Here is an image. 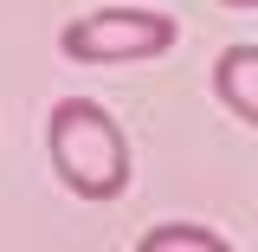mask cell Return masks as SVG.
Returning a JSON list of instances; mask_svg holds the SVG:
<instances>
[{
  "label": "cell",
  "instance_id": "5",
  "mask_svg": "<svg viewBox=\"0 0 258 252\" xmlns=\"http://www.w3.org/2000/svg\"><path fill=\"white\" fill-rule=\"evenodd\" d=\"M226 7H258V0H226Z\"/></svg>",
  "mask_w": 258,
  "mask_h": 252
},
{
  "label": "cell",
  "instance_id": "4",
  "mask_svg": "<svg viewBox=\"0 0 258 252\" xmlns=\"http://www.w3.org/2000/svg\"><path fill=\"white\" fill-rule=\"evenodd\" d=\"M142 252H226V239L207 226H155L142 233Z\"/></svg>",
  "mask_w": 258,
  "mask_h": 252
},
{
  "label": "cell",
  "instance_id": "1",
  "mask_svg": "<svg viewBox=\"0 0 258 252\" xmlns=\"http://www.w3.org/2000/svg\"><path fill=\"white\" fill-rule=\"evenodd\" d=\"M45 149H52L58 181L78 194V200H116V194L129 188V136H123V123H116L103 104H91V97L52 104Z\"/></svg>",
  "mask_w": 258,
  "mask_h": 252
},
{
  "label": "cell",
  "instance_id": "3",
  "mask_svg": "<svg viewBox=\"0 0 258 252\" xmlns=\"http://www.w3.org/2000/svg\"><path fill=\"white\" fill-rule=\"evenodd\" d=\"M213 97L258 129V45H226L213 59Z\"/></svg>",
  "mask_w": 258,
  "mask_h": 252
},
{
  "label": "cell",
  "instance_id": "2",
  "mask_svg": "<svg viewBox=\"0 0 258 252\" xmlns=\"http://www.w3.org/2000/svg\"><path fill=\"white\" fill-rule=\"evenodd\" d=\"M174 45V20L149 7H103L84 13L58 32V52L78 65H129V59H161Z\"/></svg>",
  "mask_w": 258,
  "mask_h": 252
}]
</instances>
